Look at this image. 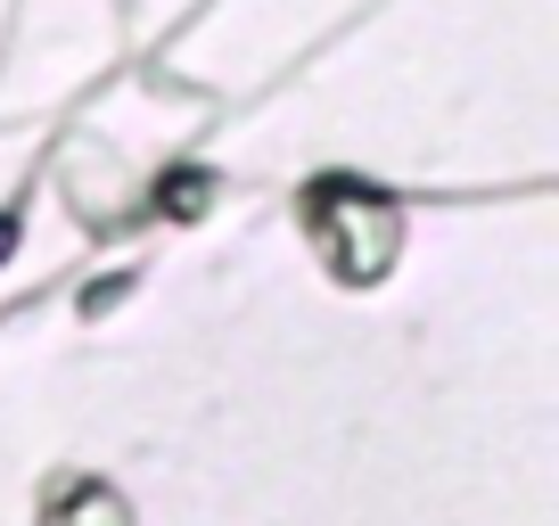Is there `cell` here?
Listing matches in <instances>:
<instances>
[{
	"label": "cell",
	"mask_w": 559,
	"mask_h": 526,
	"mask_svg": "<svg viewBox=\"0 0 559 526\" xmlns=\"http://www.w3.org/2000/svg\"><path fill=\"white\" fill-rule=\"evenodd\" d=\"M305 223H313L321 255H330L346 280H370V272L395 255V214H386V198H370V190H337V181H321V190L305 198Z\"/></svg>",
	"instance_id": "1"
},
{
	"label": "cell",
	"mask_w": 559,
	"mask_h": 526,
	"mask_svg": "<svg viewBox=\"0 0 559 526\" xmlns=\"http://www.w3.org/2000/svg\"><path fill=\"white\" fill-rule=\"evenodd\" d=\"M0 247H9V223H0Z\"/></svg>",
	"instance_id": "2"
}]
</instances>
